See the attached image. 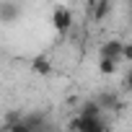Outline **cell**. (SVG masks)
Returning a JSON list of instances; mask_svg holds the SVG:
<instances>
[{
	"instance_id": "1",
	"label": "cell",
	"mask_w": 132,
	"mask_h": 132,
	"mask_svg": "<svg viewBox=\"0 0 132 132\" xmlns=\"http://www.w3.org/2000/svg\"><path fill=\"white\" fill-rule=\"evenodd\" d=\"M68 129H78V132H104V129H106V122L101 119V114H98V117L78 114V117L68 124Z\"/></svg>"
},
{
	"instance_id": "8",
	"label": "cell",
	"mask_w": 132,
	"mask_h": 132,
	"mask_svg": "<svg viewBox=\"0 0 132 132\" xmlns=\"http://www.w3.org/2000/svg\"><path fill=\"white\" fill-rule=\"evenodd\" d=\"M119 68V60H111V57H98V70L101 75H114Z\"/></svg>"
},
{
	"instance_id": "7",
	"label": "cell",
	"mask_w": 132,
	"mask_h": 132,
	"mask_svg": "<svg viewBox=\"0 0 132 132\" xmlns=\"http://www.w3.org/2000/svg\"><path fill=\"white\" fill-rule=\"evenodd\" d=\"M104 109H101V104H98V98L93 96V98H86L80 106H78V114H86V117H98Z\"/></svg>"
},
{
	"instance_id": "3",
	"label": "cell",
	"mask_w": 132,
	"mask_h": 132,
	"mask_svg": "<svg viewBox=\"0 0 132 132\" xmlns=\"http://www.w3.org/2000/svg\"><path fill=\"white\" fill-rule=\"evenodd\" d=\"M18 18H21V3L18 0H3V3H0V23L11 26Z\"/></svg>"
},
{
	"instance_id": "12",
	"label": "cell",
	"mask_w": 132,
	"mask_h": 132,
	"mask_svg": "<svg viewBox=\"0 0 132 132\" xmlns=\"http://www.w3.org/2000/svg\"><path fill=\"white\" fill-rule=\"evenodd\" d=\"M127 21H129V26H132V3H129V8H127Z\"/></svg>"
},
{
	"instance_id": "14",
	"label": "cell",
	"mask_w": 132,
	"mask_h": 132,
	"mask_svg": "<svg viewBox=\"0 0 132 132\" xmlns=\"http://www.w3.org/2000/svg\"><path fill=\"white\" fill-rule=\"evenodd\" d=\"M129 3H132V0H129Z\"/></svg>"
},
{
	"instance_id": "4",
	"label": "cell",
	"mask_w": 132,
	"mask_h": 132,
	"mask_svg": "<svg viewBox=\"0 0 132 132\" xmlns=\"http://www.w3.org/2000/svg\"><path fill=\"white\" fill-rule=\"evenodd\" d=\"M98 57H111V60H119L124 62V42L119 39H106L98 49Z\"/></svg>"
},
{
	"instance_id": "6",
	"label": "cell",
	"mask_w": 132,
	"mask_h": 132,
	"mask_svg": "<svg viewBox=\"0 0 132 132\" xmlns=\"http://www.w3.org/2000/svg\"><path fill=\"white\" fill-rule=\"evenodd\" d=\"M109 13H111V0H96L91 21H93V23H104V21L109 18Z\"/></svg>"
},
{
	"instance_id": "2",
	"label": "cell",
	"mask_w": 132,
	"mask_h": 132,
	"mask_svg": "<svg viewBox=\"0 0 132 132\" xmlns=\"http://www.w3.org/2000/svg\"><path fill=\"white\" fill-rule=\"evenodd\" d=\"M52 29L57 34H62V36L73 29V11L68 5H54V11H52Z\"/></svg>"
},
{
	"instance_id": "5",
	"label": "cell",
	"mask_w": 132,
	"mask_h": 132,
	"mask_svg": "<svg viewBox=\"0 0 132 132\" xmlns=\"http://www.w3.org/2000/svg\"><path fill=\"white\" fill-rule=\"evenodd\" d=\"M96 98H98V104H101L104 111H122V109H124L122 98H119L114 91H104V93H98Z\"/></svg>"
},
{
	"instance_id": "10",
	"label": "cell",
	"mask_w": 132,
	"mask_h": 132,
	"mask_svg": "<svg viewBox=\"0 0 132 132\" xmlns=\"http://www.w3.org/2000/svg\"><path fill=\"white\" fill-rule=\"evenodd\" d=\"M124 88H127V91H132V65L124 70Z\"/></svg>"
},
{
	"instance_id": "11",
	"label": "cell",
	"mask_w": 132,
	"mask_h": 132,
	"mask_svg": "<svg viewBox=\"0 0 132 132\" xmlns=\"http://www.w3.org/2000/svg\"><path fill=\"white\" fill-rule=\"evenodd\" d=\"M124 62L132 65V42H124Z\"/></svg>"
},
{
	"instance_id": "9",
	"label": "cell",
	"mask_w": 132,
	"mask_h": 132,
	"mask_svg": "<svg viewBox=\"0 0 132 132\" xmlns=\"http://www.w3.org/2000/svg\"><path fill=\"white\" fill-rule=\"evenodd\" d=\"M31 70H34V73H39V75H49V73H52V65H49V60H47V57H42V54H39V57H34V62H31Z\"/></svg>"
},
{
	"instance_id": "13",
	"label": "cell",
	"mask_w": 132,
	"mask_h": 132,
	"mask_svg": "<svg viewBox=\"0 0 132 132\" xmlns=\"http://www.w3.org/2000/svg\"><path fill=\"white\" fill-rule=\"evenodd\" d=\"M70 3H78V0H70Z\"/></svg>"
}]
</instances>
